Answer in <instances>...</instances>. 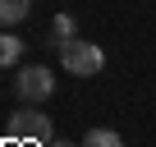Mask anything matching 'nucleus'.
<instances>
[{"instance_id":"7","label":"nucleus","mask_w":156,"mask_h":147,"mask_svg":"<svg viewBox=\"0 0 156 147\" xmlns=\"http://www.w3.org/2000/svg\"><path fill=\"white\" fill-rule=\"evenodd\" d=\"M83 147H124V138H119L115 129H92V133L83 138Z\"/></svg>"},{"instance_id":"6","label":"nucleus","mask_w":156,"mask_h":147,"mask_svg":"<svg viewBox=\"0 0 156 147\" xmlns=\"http://www.w3.org/2000/svg\"><path fill=\"white\" fill-rule=\"evenodd\" d=\"M19 55H23V41H19L14 32H0V69L19 64Z\"/></svg>"},{"instance_id":"3","label":"nucleus","mask_w":156,"mask_h":147,"mask_svg":"<svg viewBox=\"0 0 156 147\" xmlns=\"http://www.w3.org/2000/svg\"><path fill=\"white\" fill-rule=\"evenodd\" d=\"M14 92H19V101H46L55 92V74L46 64H23L14 78Z\"/></svg>"},{"instance_id":"4","label":"nucleus","mask_w":156,"mask_h":147,"mask_svg":"<svg viewBox=\"0 0 156 147\" xmlns=\"http://www.w3.org/2000/svg\"><path fill=\"white\" fill-rule=\"evenodd\" d=\"M28 9H32V0H0V28L23 23V19H28Z\"/></svg>"},{"instance_id":"5","label":"nucleus","mask_w":156,"mask_h":147,"mask_svg":"<svg viewBox=\"0 0 156 147\" xmlns=\"http://www.w3.org/2000/svg\"><path fill=\"white\" fill-rule=\"evenodd\" d=\"M69 37H78V19H73V14H55V23H51V46H60V41H69Z\"/></svg>"},{"instance_id":"2","label":"nucleus","mask_w":156,"mask_h":147,"mask_svg":"<svg viewBox=\"0 0 156 147\" xmlns=\"http://www.w3.org/2000/svg\"><path fill=\"white\" fill-rule=\"evenodd\" d=\"M9 138H19V142H51L55 138V120L46 115V110H19V115H9Z\"/></svg>"},{"instance_id":"1","label":"nucleus","mask_w":156,"mask_h":147,"mask_svg":"<svg viewBox=\"0 0 156 147\" xmlns=\"http://www.w3.org/2000/svg\"><path fill=\"white\" fill-rule=\"evenodd\" d=\"M60 64H64V74H73V78H97V74L106 69V51L97 41L69 37V41H60Z\"/></svg>"},{"instance_id":"8","label":"nucleus","mask_w":156,"mask_h":147,"mask_svg":"<svg viewBox=\"0 0 156 147\" xmlns=\"http://www.w3.org/2000/svg\"><path fill=\"white\" fill-rule=\"evenodd\" d=\"M46 147H83V142H69V138H51Z\"/></svg>"}]
</instances>
